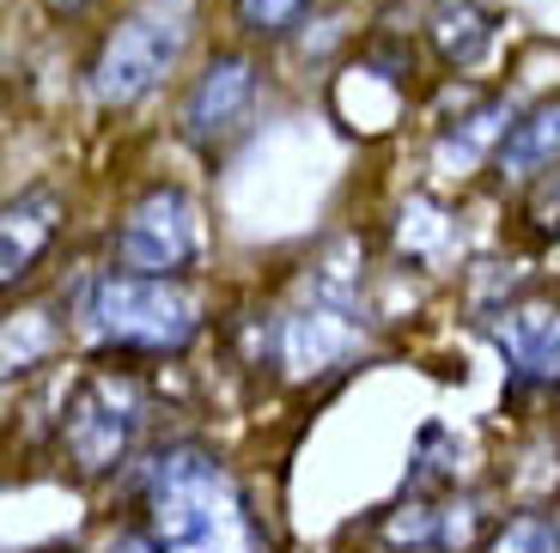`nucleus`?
Instances as JSON below:
<instances>
[{
    "instance_id": "2",
    "label": "nucleus",
    "mask_w": 560,
    "mask_h": 553,
    "mask_svg": "<svg viewBox=\"0 0 560 553\" xmlns=\"http://www.w3.org/2000/svg\"><path fill=\"white\" fill-rule=\"evenodd\" d=\"M201 298L165 274H92L73 298V329L92 353L116 360H177L201 341Z\"/></svg>"
},
{
    "instance_id": "9",
    "label": "nucleus",
    "mask_w": 560,
    "mask_h": 553,
    "mask_svg": "<svg viewBox=\"0 0 560 553\" xmlns=\"http://www.w3.org/2000/svg\"><path fill=\"white\" fill-rule=\"evenodd\" d=\"M61 220H68V201H61V189H49V183H31V189H19L13 201H7V213H0V286L19 292L37 274L43 256H49L56 237H61Z\"/></svg>"
},
{
    "instance_id": "10",
    "label": "nucleus",
    "mask_w": 560,
    "mask_h": 553,
    "mask_svg": "<svg viewBox=\"0 0 560 553\" xmlns=\"http://www.w3.org/2000/svg\"><path fill=\"white\" fill-rule=\"evenodd\" d=\"M493 37H500V19H493L488 0H427V13H420V43L451 73L481 68Z\"/></svg>"
},
{
    "instance_id": "19",
    "label": "nucleus",
    "mask_w": 560,
    "mask_h": 553,
    "mask_svg": "<svg viewBox=\"0 0 560 553\" xmlns=\"http://www.w3.org/2000/svg\"><path fill=\"white\" fill-rule=\"evenodd\" d=\"M98 553H165V548H159L147 529H116V536L98 541Z\"/></svg>"
},
{
    "instance_id": "12",
    "label": "nucleus",
    "mask_w": 560,
    "mask_h": 553,
    "mask_svg": "<svg viewBox=\"0 0 560 553\" xmlns=\"http://www.w3.org/2000/svg\"><path fill=\"white\" fill-rule=\"evenodd\" d=\"M518 122V104L512 97H481L476 110L463 116L457 128H439V165H476V158H488L493 165V153H500V140H505V128Z\"/></svg>"
},
{
    "instance_id": "7",
    "label": "nucleus",
    "mask_w": 560,
    "mask_h": 553,
    "mask_svg": "<svg viewBox=\"0 0 560 553\" xmlns=\"http://www.w3.org/2000/svg\"><path fill=\"white\" fill-rule=\"evenodd\" d=\"M256 97H262V68H256L250 43H225L189 73L177 97V140L201 158H220L232 140L250 128Z\"/></svg>"
},
{
    "instance_id": "3",
    "label": "nucleus",
    "mask_w": 560,
    "mask_h": 553,
    "mask_svg": "<svg viewBox=\"0 0 560 553\" xmlns=\"http://www.w3.org/2000/svg\"><path fill=\"white\" fill-rule=\"evenodd\" d=\"M189 37H196V0H135L128 13H116V25L85 61L92 104L110 116L140 110L189 56Z\"/></svg>"
},
{
    "instance_id": "13",
    "label": "nucleus",
    "mask_w": 560,
    "mask_h": 553,
    "mask_svg": "<svg viewBox=\"0 0 560 553\" xmlns=\"http://www.w3.org/2000/svg\"><path fill=\"white\" fill-rule=\"evenodd\" d=\"M311 13H317V0H225V19H232L238 43H262V49L299 37L311 25Z\"/></svg>"
},
{
    "instance_id": "15",
    "label": "nucleus",
    "mask_w": 560,
    "mask_h": 553,
    "mask_svg": "<svg viewBox=\"0 0 560 553\" xmlns=\"http://www.w3.org/2000/svg\"><path fill=\"white\" fill-rule=\"evenodd\" d=\"M378 541L396 553H415V548H439V505L433 498H402V505H390V511L378 517Z\"/></svg>"
},
{
    "instance_id": "14",
    "label": "nucleus",
    "mask_w": 560,
    "mask_h": 553,
    "mask_svg": "<svg viewBox=\"0 0 560 553\" xmlns=\"http://www.w3.org/2000/svg\"><path fill=\"white\" fill-rule=\"evenodd\" d=\"M476 553H560V523L548 511H512L505 523L488 529Z\"/></svg>"
},
{
    "instance_id": "5",
    "label": "nucleus",
    "mask_w": 560,
    "mask_h": 553,
    "mask_svg": "<svg viewBox=\"0 0 560 553\" xmlns=\"http://www.w3.org/2000/svg\"><path fill=\"white\" fill-rule=\"evenodd\" d=\"M140 432H147V384L122 365H92L73 377L68 401H61V457L80 481H110L128 469Z\"/></svg>"
},
{
    "instance_id": "16",
    "label": "nucleus",
    "mask_w": 560,
    "mask_h": 553,
    "mask_svg": "<svg viewBox=\"0 0 560 553\" xmlns=\"http://www.w3.org/2000/svg\"><path fill=\"white\" fill-rule=\"evenodd\" d=\"M524 232L536 244H560V165L542 170L530 183V195H524Z\"/></svg>"
},
{
    "instance_id": "1",
    "label": "nucleus",
    "mask_w": 560,
    "mask_h": 553,
    "mask_svg": "<svg viewBox=\"0 0 560 553\" xmlns=\"http://www.w3.org/2000/svg\"><path fill=\"white\" fill-rule=\"evenodd\" d=\"M140 529L165 553H275L250 486L208 444H159L140 469Z\"/></svg>"
},
{
    "instance_id": "17",
    "label": "nucleus",
    "mask_w": 560,
    "mask_h": 553,
    "mask_svg": "<svg viewBox=\"0 0 560 553\" xmlns=\"http://www.w3.org/2000/svg\"><path fill=\"white\" fill-rule=\"evenodd\" d=\"M49 353V329H43V310H13L7 317V377L31 372V365Z\"/></svg>"
},
{
    "instance_id": "8",
    "label": "nucleus",
    "mask_w": 560,
    "mask_h": 553,
    "mask_svg": "<svg viewBox=\"0 0 560 553\" xmlns=\"http://www.w3.org/2000/svg\"><path fill=\"white\" fill-rule=\"evenodd\" d=\"M493 346L505 353V384L512 396H542L560 384V305L555 298H518L493 310Z\"/></svg>"
},
{
    "instance_id": "4",
    "label": "nucleus",
    "mask_w": 560,
    "mask_h": 553,
    "mask_svg": "<svg viewBox=\"0 0 560 553\" xmlns=\"http://www.w3.org/2000/svg\"><path fill=\"white\" fill-rule=\"evenodd\" d=\"M268 341H275V365L287 372V384H317V377L348 372L365 346L353 268H311L299 305H287L268 322Z\"/></svg>"
},
{
    "instance_id": "18",
    "label": "nucleus",
    "mask_w": 560,
    "mask_h": 553,
    "mask_svg": "<svg viewBox=\"0 0 560 553\" xmlns=\"http://www.w3.org/2000/svg\"><path fill=\"white\" fill-rule=\"evenodd\" d=\"M476 511H481V498H457V505L439 511V553H463L469 541H476V536H469V529L481 523Z\"/></svg>"
},
{
    "instance_id": "6",
    "label": "nucleus",
    "mask_w": 560,
    "mask_h": 553,
    "mask_svg": "<svg viewBox=\"0 0 560 553\" xmlns=\"http://www.w3.org/2000/svg\"><path fill=\"white\" fill-rule=\"evenodd\" d=\"M201 256H208V220H201V201L183 189V183H147V189L122 208V225H116V268L183 280V274L201 268Z\"/></svg>"
},
{
    "instance_id": "20",
    "label": "nucleus",
    "mask_w": 560,
    "mask_h": 553,
    "mask_svg": "<svg viewBox=\"0 0 560 553\" xmlns=\"http://www.w3.org/2000/svg\"><path fill=\"white\" fill-rule=\"evenodd\" d=\"M37 7H43L49 19H80V13H92L98 0H37Z\"/></svg>"
},
{
    "instance_id": "11",
    "label": "nucleus",
    "mask_w": 560,
    "mask_h": 553,
    "mask_svg": "<svg viewBox=\"0 0 560 553\" xmlns=\"http://www.w3.org/2000/svg\"><path fill=\"white\" fill-rule=\"evenodd\" d=\"M560 165V92L536 97L530 110H518V122L505 128L500 153H493V177L505 183H536L542 170Z\"/></svg>"
}]
</instances>
